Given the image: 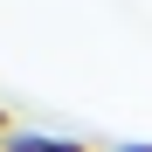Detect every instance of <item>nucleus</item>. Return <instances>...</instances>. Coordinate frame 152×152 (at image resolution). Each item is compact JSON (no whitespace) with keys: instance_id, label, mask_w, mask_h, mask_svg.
Masks as SVG:
<instances>
[{"instance_id":"obj_2","label":"nucleus","mask_w":152,"mask_h":152,"mask_svg":"<svg viewBox=\"0 0 152 152\" xmlns=\"http://www.w3.org/2000/svg\"><path fill=\"white\" fill-rule=\"evenodd\" d=\"M7 132H14V124H7V111H0V138H7Z\"/></svg>"},{"instance_id":"obj_3","label":"nucleus","mask_w":152,"mask_h":152,"mask_svg":"<svg viewBox=\"0 0 152 152\" xmlns=\"http://www.w3.org/2000/svg\"><path fill=\"white\" fill-rule=\"evenodd\" d=\"M124 152H152V145H124Z\"/></svg>"},{"instance_id":"obj_1","label":"nucleus","mask_w":152,"mask_h":152,"mask_svg":"<svg viewBox=\"0 0 152 152\" xmlns=\"http://www.w3.org/2000/svg\"><path fill=\"white\" fill-rule=\"evenodd\" d=\"M0 152H48V138H42V132H7Z\"/></svg>"}]
</instances>
